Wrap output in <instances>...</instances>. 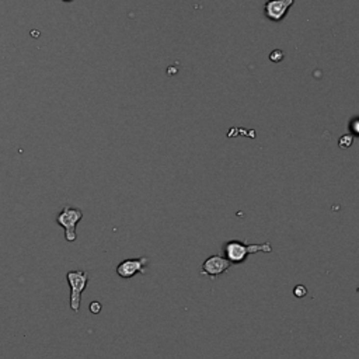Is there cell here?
Here are the masks:
<instances>
[{
  "label": "cell",
  "instance_id": "8",
  "mask_svg": "<svg viewBox=\"0 0 359 359\" xmlns=\"http://www.w3.org/2000/svg\"><path fill=\"white\" fill-rule=\"evenodd\" d=\"M293 295H295L298 299H302V298H305V296L308 295V288L303 286V285H296L295 289H293Z\"/></svg>",
  "mask_w": 359,
  "mask_h": 359
},
{
  "label": "cell",
  "instance_id": "10",
  "mask_svg": "<svg viewBox=\"0 0 359 359\" xmlns=\"http://www.w3.org/2000/svg\"><path fill=\"white\" fill-rule=\"evenodd\" d=\"M89 309L93 314H99V313L101 311V309H103V306H101L100 302H91V303H90Z\"/></svg>",
  "mask_w": 359,
  "mask_h": 359
},
{
  "label": "cell",
  "instance_id": "2",
  "mask_svg": "<svg viewBox=\"0 0 359 359\" xmlns=\"http://www.w3.org/2000/svg\"><path fill=\"white\" fill-rule=\"evenodd\" d=\"M66 280L70 286V309L79 313L81 293L87 288L89 274L86 271H69L66 274Z\"/></svg>",
  "mask_w": 359,
  "mask_h": 359
},
{
  "label": "cell",
  "instance_id": "4",
  "mask_svg": "<svg viewBox=\"0 0 359 359\" xmlns=\"http://www.w3.org/2000/svg\"><path fill=\"white\" fill-rule=\"evenodd\" d=\"M231 267V262L226 257L219 256V254H215V256H210L208 258L204 261L202 267H201V275L204 277H208L210 280H216L219 278L220 275L226 274Z\"/></svg>",
  "mask_w": 359,
  "mask_h": 359
},
{
  "label": "cell",
  "instance_id": "1",
  "mask_svg": "<svg viewBox=\"0 0 359 359\" xmlns=\"http://www.w3.org/2000/svg\"><path fill=\"white\" fill-rule=\"evenodd\" d=\"M222 251H223V257L229 259L231 265H240L249 258L251 254L271 253L272 246L267 241L261 243V244H246L240 240H229L223 244Z\"/></svg>",
  "mask_w": 359,
  "mask_h": 359
},
{
  "label": "cell",
  "instance_id": "5",
  "mask_svg": "<svg viewBox=\"0 0 359 359\" xmlns=\"http://www.w3.org/2000/svg\"><path fill=\"white\" fill-rule=\"evenodd\" d=\"M148 262H149V257L124 259L117 267V275L124 278V280H129L132 277H135L136 274L143 275V274H146Z\"/></svg>",
  "mask_w": 359,
  "mask_h": 359
},
{
  "label": "cell",
  "instance_id": "9",
  "mask_svg": "<svg viewBox=\"0 0 359 359\" xmlns=\"http://www.w3.org/2000/svg\"><path fill=\"white\" fill-rule=\"evenodd\" d=\"M269 59L272 60V62H281V60L283 59V52L281 50L272 51V52L269 53Z\"/></svg>",
  "mask_w": 359,
  "mask_h": 359
},
{
  "label": "cell",
  "instance_id": "6",
  "mask_svg": "<svg viewBox=\"0 0 359 359\" xmlns=\"http://www.w3.org/2000/svg\"><path fill=\"white\" fill-rule=\"evenodd\" d=\"M295 0H267L264 4V14L272 23H281L286 17L289 7Z\"/></svg>",
  "mask_w": 359,
  "mask_h": 359
},
{
  "label": "cell",
  "instance_id": "7",
  "mask_svg": "<svg viewBox=\"0 0 359 359\" xmlns=\"http://www.w3.org/2000/svg\"><path fill=\"white\" fill-rule=\"evenodd\" d=\"M352 140L354 138L351 136V135H344V136H341L338 140V145L341 149H348L349 146L352 145Z\"/></svg>",
  "mask_w": 359,
  "mask_h": 359
},
{
  "label": "cell",
  "instance_id": "3",
  "mask_svg": "<svg viewBox=\"0 0 359 359\" xmlns=\"http://www.w3.org/2000/svg\"><path fill=\"white\" fill-rule=\"evenodd\" d=\"M83 219V212L77 208L65 206L59 215L56 216V223L65 229V239L69 243H73L77 239L76 225Z\"/></svg>",
  "mask_w": 359,
  "mask_h": 359
},
{
  "label": "cell",
  "instance_id": "11",
  "mask_svg": "<svg viewBox=\"0 0 359 359\" xmlns=\"http://www.w3.org/2000/svg\"><path fill=\"white\" fill-rule=\"evenodd\" d=\"M65 1H70V0H65Z\"/></svg>",
  "mask_w": 359,
  "mask_h": 359
}]
</instances>
